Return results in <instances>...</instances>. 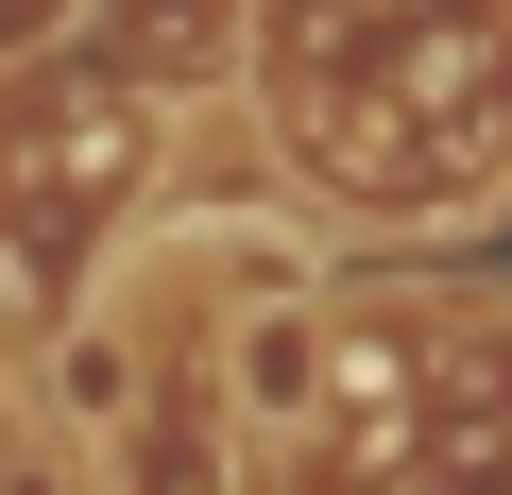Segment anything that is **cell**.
Returning a JSON list of instances; mask_svg holds the SVG:
<instances>
[{"instance_id":"cell-1","label":"cell","mask_w":512,"mask_h":495,"mask_svg":"<svg viewBox=\"0 0 512 495\" xmlns=\"http://www.w3.org/2000/svg\"><path fill=\"white\" fill-rule=\"evenodd\" d=\"M256 103L325 222L444 239L512 205V0H256Z\"/></svg>"},{"instance_id":"cell-2","label":"cell","mask_w":512,"mask_h":495,"mask_svg":"<svg viewBox=\"0 0 512 495\" xmlns=\"http://www.w3.org/2000/svg\"><path fill=\"white\" fill-rule=\"evenodd\" d=\"M0 495H69V461H52V444H35L18 410H0Z\"/></svg>"}]
</instances>
